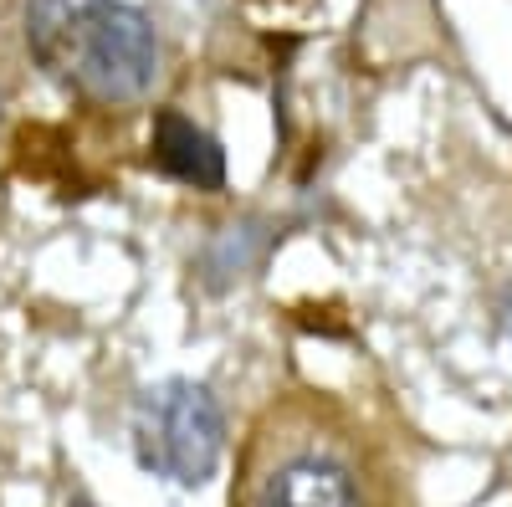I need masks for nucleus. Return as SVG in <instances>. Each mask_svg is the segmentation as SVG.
<instances>
[{
	"label": "nucleus",
	"instance_id": "nucleus-1",
	"mask_svg": "<svg viewBox=\"0 0 512 507\" xmlns=\"http://www.w3.org/2000/svg\"><path fill=\"white\" fill-rule=\"evenodd\" d=\"M26 47L52 82L88 103H134L159 77V36L128 0H31Z\"/></svg>",
	"mask_w": 512,
	"mask_h": 507
},
{
	"label": "nucleus",
	"instance_id": "nucleus-2",
	"mask_svg": "<svg viewBox=\"0 0 512 507\" xmlns=\"http://www.w3.org/2000/svg\"><path fill=\"white\" fill-rule=\"evenodd\" d=\"M226 451V415L200 379L169 374L134 400V456L139 467L175 482L205 487Z\"/></svg>",
	"mask_w": 512,
	"mask_h": 507
},
{
	"label": "nucleus",
	"instance_id": "nucleus-3",
	"mask_svg": "<svg viewBox=\"0 0 512 507\" xmlns=\"http://www.w3.org/2000/svg\"><path fill=\"white\" fill-rule=\"evenodd\" d=\"M246 507H364V492L344 456L323 446H297L272 456L251 477Z\"/></svg>",
	"mask_w": 512,
	"mask_h": 507
},
{
	"label": "nucleus",
	"instance_id": "nucleus-4",
	"mask_svg": "<svg viewBox=\"0 0 512 507\" xmlns=\"http://www.w3.org/2000/svg\"><path fill=\"white\" fill-rule=\"evenodd\" d=\"M154 164L169 180L195 185V190H221L226 185V154L210 139L200 123H190L185 113L164 108L154 113Z\"/></svg>",
	"mask_w": 512,
	"mask_h": 507
},
{
	"label": "nucleus",
	"instance_id": "nucleus-5",
	"mask_svg": "<svg viewBox=\"0 0 512 507\" xmlns=\"http://www.w3.org/2000/svg\"><path fill=\"white\" fill-rule=\"evenodd\" d=\"M72 507H88V502H72Z\"/></svg>",
	"mask_w": 512,
	"mask_h": 507
}]
</instances>
